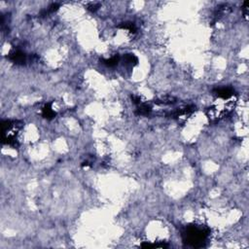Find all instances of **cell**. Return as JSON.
<instances>
[{
	"instance_id": "3",
	"label": "cell",
	"mask_w": 249,
	"mask_h": 249,
	"mask_svg": "<svg viewBox=\"0 0 249 249\" xmlns=\"http://www.w3.org/2000/svg\"><path fill=\"white\" fill-rule=\"evenodd\" d=\"M44 116L46 117V118H53L54 117V115H55V112L53 111V109L51 107H49V106H46L44 108Z\"/></svg>"
},
{
	"instance_id": "2",
	"label": "cell",
	"mask_w": 249,
	"mask_h": 249,
	"mask_svg": "<svg viewBox=\"0 0 249 249\" xmlns=\"http://www.w3.org/2000/svg\"><path fill=\"white\" fill-rule=\"evenodd\" d=\"M13 59L15 62H23L24 59H26V57H24V54L20 52H17L13 55Z\"/></svg>"
},
{
	"instance_id": "1",
	"label": "cell",
	"mask_w": 249,
	"mask_h": 249,
	"mask_svg": "<svg viewBox=\"0 0 249 249\" xmlns=\"http://www.w3.org/2000/svg\"><path fill=\"white\" fill-rule=\"evenodd\" d=\"M184 241L193 247H202L207 237V233L202 228L190 226L183 233Z\"/></svg>"
}]
</instances>
